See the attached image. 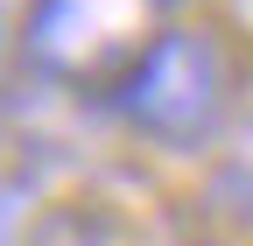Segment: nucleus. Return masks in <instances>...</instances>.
<instances>
[{
    "instance_id": "f257e3e1",
    "label": "nucleus",
    "mask_w": 253,
    "mask_h": 246,
    "mask_svg": "<svg viewBox=\"0 0 253 246\" xmlns=\"http://www.w3.org/2000/svg\"><path fill=\"white\" fill-rule=\"evenodd\" d=\"M106 113L134 141L162 155H211L225 120L239 113V71L218 28L204 21H169L106 91Z\"/></svg>"
},
{
    "instance_id": "f03ea898",
    "label": "nucleus",
    "mask_w": 253,
    "mask_h": 246,
    "mask_svg": "<svg viewBox=\"0 0 253 246\" xmlns=\"http://www.w3.org/2000/svg\"><path fill=\"white\" fill-rule=\"evenodd\" d=\"M169 21H176V0H28L14 28V56L49 91L106 99L120 71Z\"/></svg>"
},
{
    "instance_id": "7ed1b4c3",
    "label": "nucleus",
    "mask_w": 253,
    "mask_h": 246,
    "mask_svg": "<svg viewBox=\"0 0 253 246\" xmlns=\"http://www.w3.org/2000/svg\"><path fill=\"white\" fill-rule=\"evenodd\" d=\"M21 246H148V239L106 197H56V204H36V211H28Z\"/></svg>"
},
{
    "instance_id": "20e7f679",
    "label": "nucleus",
    "mask_w": 253,
    "mask_h": 246,
    "mask_svg": "<svg viewBox=\"0 0 253 246\" xmlns=\"http://www.w3.org/2000/svg\"><path fill=\"white\" fill-rule=\"evenodd\" d=\"M211 155H218V211L253 232V106H246V99H239V113L225 120V134H218Z\"/></svg>"
},
{
    "instance_id": "39448f33",
    "label": "nucleus",
    "mask_w": 253,
    "mask_h": 246,
    "mask_svg": "<svg viewBox=\"0 0 253 246\" xmlns=\"http://www.w3.org/2000/svg\"><path fill=\"white\" fill-rule=\"evenodd\" d=\"M28 211H36V190H28L21 176H0V246H21Z\"/></svg>"
},
{
    "instance_id": "423d86ee",
    "label": "nucleus",
    "mask_w": 253,
    "mask_h": 246,
    "mask_svg": "<svg viewBox=\"0 0 253 246\" xmlns=\"http://www.w3.org/2000/svg\"><path fill=\"white\" fill-rule=\"evenodd\" d=\"M204 246H232V239H204Z\"/></svg>"
},
{
    "instance_id": "0eeeda50",
    "label": "nucleus",
    "mask_w": 253,
    "mask_h": 246,
    "mask_svg": "<svg viewBox=\"0 0 253 246\" xmlns=\"http://www.w3.org/2000/svg\"><path fill=\"white\" fill-rule=\"evenodd\" d=\"M0 64H7V42H0Z\"/></svg>"
}]
</instances>
